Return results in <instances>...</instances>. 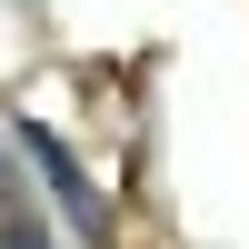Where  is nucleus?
I'll use <instances>...</instances> for the list:
<instances>
[{"mask_svg":"<svg viewBox=\"0 0 249 249\" xmlns=\"http://www.w3.org/2000/svg\"><path fill=\"white\" fill-rule=\"evenodd\" d=\"M20 150L40 160V179H50V199H60V219H70V230L90 239V249H110V199L90 190V170L70 160V140H60V130H40V120H20Z\"/></svg>","mask_w":249,"mask_h":249,"instance_id":"1","label":"nucleus"}]
</instances>
